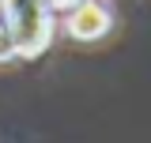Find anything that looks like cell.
Masks as SVG:
<instances>
[{
	"mask_svg": "<svg viewBox=\"0 0 151 143\" xmlns=\"http://www.w3.org/2000/svg\"><path fill=\"white\" fill-rule=\"evenodd\" d=\"M4 26L15 45V56H38L45 53L49 38H53V8L49 0H0Z\"/></svg>",
	"mask_w": 151,
	"mask_h": 143,
	"instance_id": "1",
	"label": "cell"
},
{
	"mask_svg": "<svg viewBox=\"0 0 151 143\" xmlns=\"http://www.w3.org/2000/svg\"><path fill=\"white\" fill-rule=\"evenodd\" d=\"M110 26H113V15L102 0H76L64 15V30L76 41H98L110 34Z\"/></svg>",
	"mask_w": 151,
	"mask_h": 143,
	"instance_id": "2",
	"label": "cell"
}]
</instances>
